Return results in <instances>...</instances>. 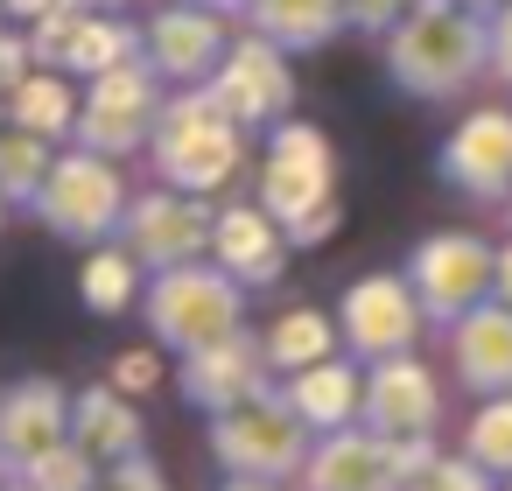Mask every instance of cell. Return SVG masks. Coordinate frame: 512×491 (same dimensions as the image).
Instances as JSON below:
<instances>
[{
  "label": "cell",
  "instance_id": "cell-1",
  "mask_svg": "<svg viewBox=\"0 0 512 491\" xmlns=\"http://www.w3.org/2000/svg\"><path fill=\"white\" fill-rule=\"evenodd\" d=\"M281 232L288 246H323L337 225H344V204H337V148L323 127L309 120H274L267 127V155H260V197H253Z\"/></svg>",
  "mask_w": 512,
  "mask_h": 491
},
{
  "label": "cell",
  "instance_id": "cell-2",
  "mask_svg": "<svg viewBox=\"0 0 512 491\" xmlns=\"http://www.w3.org/2000/svg\"><path fill=\"white\" fill-rule=\"evenodd\" d=\"M386 43V78L407 99H456L484 71V15L456 0H414V8L379 36Z\"/></svg>",
  "mask_w": 512,
  "mask_h": 491
},
{
  "label": "cell",
  "instance_id": "cell-3",
  "mask_svg": "<svg viewBox=\"0 0 512 491\" xmlns=\"http://www.w3.org/2000/svg\"><path fill=\"white\" fill-rule=\"evenodd\" d=\"M148 162H155V183L190 190V197H218V190L246 169V127H239L204 85H183V92L162 106V120H155Z\"/></svg>",
  "mask_w": 512,
  "mask_h": 491
},
{
  "label": "cell",
  "instance_id": "cell-4",
  "mask_svg": "<svg viewBox=\"0 0 512 491\" xmlns=\"http://www.w3.org/2000/svg\"><path fill=\"white\" fill-rule=\"evenodd\" d=\"M246 281H232L211 253L204 260H183V267H162L148 288H141V316L155 330L162 351H204L232 330H246Z\"/></svg>",
  "mask_w": 512,
  "mask_h": 491
},
{
  "label": "cell",
  "instance_id": "cell-5",
  "mask_svg": "<svg viewBox=\"0 0 512 491\" xmlns=\"http://www.w3.org/2000/svg\"><path fill=\"white\" fill-rule=\"evenodd\" d=\"M29 218L43 232H57L64 246H99V239H120V218H127V176L113 155H92V148H57Z\"/></svg>",
  "mask_w": 512,
  "mask_h": 491
},
{
  "label": "cell",
  "instance_id": "cell-6",
  "mask_svg": "<svg viewBox=\"0 0 512 491\" xmlns=\"http://www.w3.org/2000/svg\"><path fill=\"white\" fill-rule=\"evenodd\" d=\"M309 442H316V435H309V421L288 407L281 386H267V393H253V400L211 414V456H218L225 477H274V484H288V477H302Z\"/></svg>",
  "mask_w": 512,
  "mask_h": 491
},
{
  "label": "cell",
  "instance_id": "cell-7",
  "mask_svg": "<svg viewBox=\"0 0 512 491\" xmlns=\"http://www.w3.org/2000/svg\"><path fill=\"white\" fill-rule=\"evenodd\" d=\"M169 92H162V71L148 57H127L99 78H85L78 92V127H71V148H92V155H148L155 141V120H162Z\"/></svg>",
  "mask_w": 512,
  "mask_h": 491
},
{
  "label": "cell",
  "instance_id": "cell-8",
  "mask_svg": "<svg viewBox=\"0 0 512 491\" xmlns=\"http://www.w3.org/2000/svg\"><path fill=\"white\" fill-rule=\"evenodd\" d=\"M435 456V435L421 442H393L379 428H330L309 442V463H302V491H407Z\"/></svg>",
  "mask_w": 512,
  "mask_h": 491
},
{
  "label": "cell",
  "instance_id": "cell-9",
  "mask_svg": "<svg viewBox=\"0 0 512 491\" xmlns=\"http://www.w3.org/2000/svg\"><path fill=\"white\" fill-rule=\"evenodd\" d=\"M211 218H218L211 197H190V190L155 183V190L127 197L120 246H127L148 274H162V267H183V260H204V253H211Z\"/></svg>",
  "mask_w": 512,
  "mask_h": 491
},
{
  "label": "cell",
  "instance_id": "cell-10",
  "mask_svg": "<svg viewBox=\"0 0 512 491\" xmlns=\"http://www.w3.org/2000/svg\"><path fill=\"white\" fill-rule=\"evenodd\" d=\"M491 267H498V253L484 239L435 232V239H421L407 253V288H414V302H421L428 323H456L463 309L491 302Z\"/></svg>",
  "mask_w": 512,
  "mask_h": 491
},
{
  "label": "cell",
  "instance_id": "cell-11",
  "mask_svg": "<svg viewBox=\"0 0 512 491\" xmlns=\"http://www.w3.org/2000/svg\"><path fill=\"white\" fill-rule=\"evenodd\" d=\"M29 43H36V64L64 71V78H99L127 57H141V29L127 15H106V8H50L43 22H29Z\"/></svg>",
  "mask_w": 512,
  "mask_h": 491
},
{
  "label": "cell",
  "instance_id": "cell-12",
  "mask_svg": "<svg viewBox=\"0 0 512 491\" xmlns=\"http://www.w3.org/2000/svg\"><path fill=\"white\" fill-rule=\"evenodd\" d=\"M204 92H211V99L246 127V134H260V127L288 120V106H295L288 50H281V43H267V36H232L225 64L204 78Z\"/></svg>",
  "mask_w": 512,
  "mask_h": 491
},
{
  "label": "cell",
  "instance_id": "cell-13",
  "mask_svg": "<svg viewBox=\"0 0 512 491\" xmlns=\"http://www.w3.org/2000/svg\"><path fill=\"white\" fill-rule=\"evenodd\" d=\"M421 323H428V316H421L407 274H365V281H351L344 302H337V337L351 344L358 365H379V358L414 351Z\"/></svg>",
  "mask_w": 512,
  "mask_h": 491
},
{
  "label": "cell",
  "instance_id": "cell-14",
  "mask_svg": "<svg viewBox=\"0 0 512 491\" xmlns=\"http://www.w3.org/2000/svg\"><path fill=\"white\" fill-rule=\"evenodd\" d=\"M435 176L449 190H463L470 204H505L512 197V113L505 106H477L449 127Z\"/></svg>",
  "mask_w": 512,
  "mask_h": 491
},
{
  "label": "cell",
  "instance_id": "cell-15",
  "mask_svg": "<svg viewBox=\"0 0 512 491\" xmlns=\"http://www.w3.org/2000/svg\"><path fill=\"white\" fill-rule=\"evenodd\" d=\"M232 50V15L197 8V0H169V8L141 29V57L162 71V85H204Z\"/></svg>",
  "mask_w": 512,
  "mask_h": 491
},
{
  "label": "cell",
  "instance_id": "cell-16",
  "mask_svg": "<svg viewBox=\"0 0 512 491\" xmlns=\"http://www.w3.org/2000/svg\"><path fill=\"white\" fill-rule=\"evenodd\" d=\"M358 421L379 428V435H393V442H421V435H435V421H442V386H435V372H428L414 351L379 358V365L365 372Z\"/></svg>",
  "mask_w": 512,
  "mask_h": 491
},
{
  "label": "cell",
  "instance_id": "cell-17",
  "mask_svg": "<svg viewBox=\"0 0 512 491\" xmlns=\"http://www.w3.org/2000/svg\"><path fill=\"white\" fill-rule=\"evenodd\" d=\"M267 372H274V365H267L260 337H253V330H232V337H218V344H204V351H183L176 393H183L197 414H225V407L267 393Z\"/></svg>",
  "mask_w": 512,
  "mask_h": 491
},
{
  "label": "cell",
  "instance_id": "cell-18",
  "mask_svg": "<svg viewBox=\"0 0 512 491\" xmlns=\"http://www.w3.org/2000/svg\"><path fill=\"white\" fill-rule=\"evenodd\" d=\"M71 435V386H57V379H15V386H0V463H8V477L29 463V456H43V449H57Z\"/></svg>",
  "mask_w": 512,
  "mask_h": 491
},
{
  "label": "cell",
  "instance_id": "cell-19",
  "mask_svg": "<svg viewBox=\"0 0 512 491\" xmlns=\"http://www.w3.org/2000/svg\"><path fill=\"white\" fill-rule=\"evenodd\" d=\"M288 232L260 211V204H225L218 218H211V260L232 274V281H246V288H274L281 281V267H288Z\"/></svg>",
  "mask_w": 512,
  "mask_h": 491
},
{
  "label": "cell",
  "instance_id": "cell-20",
  "mask_svg": "<svg viewBox=\"0 0 512 491\" xmlns=\"http://www.w3.org/2000/svg\"><path fill=\"white\" fill-rule=\"evenodd\" d=\"M71 442L106 470V463H127V456L148 449V421H141L134 393H120L113 379H99V386L71 393Z\"/></svg>",
  "mask_w": 512,
  "mask_h": 491
},
{
  "label": "cell",
  "instance_id": "cell-21",
  "mask_svg": "<svg viewBox=\"0 0 512 491\" xmlns=\"http://www.w3.org/2000/svg\"><path fill=\"white\" fill-rule=\"evenodd\" d=\"M449 358L470 393H512V309L477 302L449 323Z\"/></svg>",
  "mask_w": 512,
  "mask_h": 491
},
{
  "label": "cell",
  "instance_id": "cell-22",
  "mask_svg": "<svg viewBox=\"0 0 512 491\" xmlns=\"http://www.w3.org/2000/svg\"><path fill=\"white\" fill-rule=\"evenodd\" d=\"M281 393H288V407L309 421V435H330V428H351V421H358L365 372H358V365H344V358L330 351V358H316V365L288 372V379H281Z\"/></svg>",
  "mask_w": 512,
  "mask_h": 491
},
{
  "label": "cell",
  "instance_id": "cell-23",
  "mask_svg": "<svg viewBox=\"0 0 512 491\" xmlns=\"http://www.w3.org/2000/svg\"><path fill=\"white\" fill-rule=\"evenodd\" d=\"M246 29L281 50H323L344 29V0H246Z\"/></svg>",
  "mask_w": 512,
  "mask_h": 491
},
{
  "label": "cell",
  "instance_id": "cell-24",
  "mask_svg": "<svg viewBox=\"0 0 512 491\" xmlns=\"http://www.w3.org/2000/svg\"><path fill=\"white\" fill-rule=\"evenodd\" d=\"M141 260L120 246V239H99V246H85V267H78V302L92 309V316H127L134 302H141Z\"/></svg>",
  "mask_w": 512,
  "mask_h": 491
},
{
  "label": "cell",
  "instance_id": "cell-25",
  "mask_svg": "<svg viewBox=\"0 0 512 491\" xmlns=\"http://www.w3.org/2000/svg\"><path fill=\"white\" fill-rule=\"evenodd\" d=\"M8 120L15 127H29V134H50V141H71V127H78V92H71V78L64 71H50V64H36L8 99Z\"/></svg>",
  "mask_w": 512,
  "mask_h": 491
},
{
  "label": "cell",
  "instance_id": "cell-26",
  "mask_svg": "<svg viewBox=\"0 0 512 491\" xmlns=\"http://www.w3.org/2000/svg\"><path fill=\"white\" fill-rule=\"evenodd\" d=\"M260 351H267V365L288 379V372H302V365H316V358L337 351V316H323V309H288V316H274V323L260 330Z\"/></svg>",
  "mask_w": 512,
  "mask_h": 491
},
{
  "label": "cell",
  "instance_id": "cell-27",
  "mask_svg": "<svg viewBox=\"0 0 512 491\" xmlns=\"http://www.w3.org/2000/svg\"><path fill=\"white\" fill-rule=\"evenodd\" d=\"M57 148H64V141L29 134V127H15V120L0 127V197H8L15 211H29V204H36V190H43V176H50Z\"/></svg>",
  "mask_w": 512,
  "mask_h": 491
},
{
  "label": "cell",
  "instance_id": "cell-28",
  "mask_svg": "<svg viewBox=\"0 0 512 491\" xmlns=\"http://www.w3.org/2000/svg\"><path fill=\"white\" fill-rule=\"evenodd\" d=\"M463 456H477L491 477H512V393H484V407L463 428Z\"/></svg>",
  "mask_w": 512,
  "mask_h": 491
},
{
  "label": "cell",
  "instance_id": "cell-29",
  "mask_svg": "<svg viewBox=\"0 0 512 491\" xmlns=\"http://www.w3.org/2000/svg\"><path fill=\"white\" fill-rule=\"evenodd\" d=\"M15 484H22V491H92V484H99V463H92V456L64 435L57 449L29 456V463L15 470Z\"/></svg>",
  "mask_w": 512,
  "mask_h": 491
},
{
  "label": "cell",
  "instance_id": "cell-30",
  "mask_svg": "<svg viewBox=\"0 0 512 491\" xmlns=\"http://www.w3.org/2000/svg\"><path fill=\"white\" fill-rule=\"evenodd\" d=\"M407 491H498V484H491V470L477 456H428V470Z\"/></svg>",
  "mask_w": 512,
  "mask_h": 491
},
{
  "label": "cell",
  "instance_id": "cell-31",
  "mask_svg": "<svg viewBox=\"0 0 512 491\" xmlns=\"http://www.w3.org/2000/svg\"><path fill=\"white\" fill-rule=\"evenodd\" d=\"M106 379L120 386V393H134V400H148L169 372H162V358H155V344H134V351H120L113 365H106Z\"/></svg>",
  "mask_w": 512,
  "mask_h": 491
},
{
  "label": "cell",
  "instance_id": "cell-32",
  "mask_svg": "<svg viewBox=\"0 0 512 491\" xmlns=\"http://www.w3.org/2000/svg\"><path fill=\"white\" fill-rule=\"evenodd\" d=\"M29 71H36V43H29V29L0 15V99H8Z\"/></svg>",
  "mask_w": 512,
  "mask_h": 491
},
{
  "label": "cell",
  "instance_id": "cell-33",
  "mask_svg": "<svg viewBox=\"0 0 512 491\" xmlns=\"http://www.w3.org/2000/svg\"><path fill=\"white\" fill-rule=\"evenodd\" d=\"M92 491H169V477H162V463L141 449V456H127V463H106Z\"/></svg>",
  "mask_w": 512,
  "mask_h": 491
},
{
  "label": "cell",
  "instance_id": "cell-34",
  "mask_svg": "<svg viewBox=\"0 0 512 491\" xmlns=\"http://www.w3.org/2000/svg\"><path fill=\"white\" fill-rule=\"evenodd\" d=\"M484 71L498 78V85H512V0H498V8L484 15Z\"/></svg>",
  "mask_w": 512,
  "mask_h": 491
},
{
  "label": "cell",
  "instance_id": "cell-35",
  "mask_svg": "<svg viewBox=\"0 0 512 491\" xmlns=\"http://www.w3.org/2000/svg\"><path fill=\"white\" fill-rule=\"evenodd\" d=\"M414 0H344V29H365V36H386Z\"/></svg>",
  "mask_w": 512,
  "mask_h": 491
},
{
  "label": "cell",
  "instance_id": "cell-36",
  "mask_svg": "<svg viewBox=\"0 0 512 491\" xmlns=\"http://www.w3.org/2000/svg\"><path fill=\"white\" fill-rule=\"evenodd\" d=\"M50 8H64V0H0V15H8V22H22V29H29V22H43Z\"/></svg>",
  "mask_w": 512,
  "mask_h": 491
},
{
  "label": "cell",
  "instance_id": "cell-37",
  "mask_svg": "<svg viewBox=\"0 0 512 491\" xmlns=\"http://www.w3.org/2000/svg\"><path fill=\"white\" fill-rule=\"evenodd\" d=\"M491 302L512 309V246H498V267H491Z\"/></svg>",
  "mask_w": 512,
  "mask_h": 491
},
{
  "label": "cell",
  "instance_id": "cell-38",
  "mask_svg": "<svg viewBox=\"0 0 512 491\" xmlns=\"http://www.w3.org/2000/svg\"><path fill=\"white\" fill-rule=\"evenodd\" d=\"M218 491H281V484H274V477H225Z\"/></svg>",
  "mask_w": 512,
  "mask_h": 491
},
{
  "label": "cell",
  "instance_id": "cell-39",
  "mask_svg": "<svg viewBox=\"0 0 512 491\" xmlns=\"http://www.w3.org/2000/svg\"><path fill=\"white\" fill-rule=\"evenodd\" d=\"M197 8H218V15H246V0H197Z\"/></svg>",
  "mask_w": 512,
  "mask_h": 491
},
{
  "label": "cell",
  "instance_id": "cell-40",
  "mask_svg": "<svg viewBox=\"0 0 512 491\" xmlns=\"http://www.w3.org/2000/svg\"><path fill=\"white\" fill-rule=\"evenodd\" d=\"M71 8H106V15H120V8H127V0H71Z\"/></svg>",
  "mask_w": 512,
  "mask_h": 491
},
{
  "label": "cell",
  "instance_id": "cell-41",
  "mask_svg": "<svg viewBox=\"0 0 512 491\" xmlns=\"http://www.w3.org/2000/svg\"><path fill=\"white\" fill-rule=\"evenodd\" d=\"M456 8H477V15H491V8H498V0H456Z\"/></svg>",
  "mask_w": 512,
  "mask_h": 491
},
{
  "label": "cell",
  "instance_id": "cell-42",
  "mask_svg": "<svg viewBox=\"0 0 512 491\" xmlns=\"http://www.w3.org/2000/svg\"><path fill=\"white\" fill-rule=\"evenodd\" d=\"M8 218H15V204H8V197H0V232H8Z\"/></svg>",
  "mask_w": 512,
  "mask_h": 491
},
{
  "label": "cell",
  "instance_id": "cell-43",
  "mask_svg": "<svg viewBox=\"0 0 512 491\" xmlns=\"http://www.w3.org/2000/svg\"><path fill=\"white\" fill-rule=\"evenodd\" d=\"M8 484H15V477H8V463H0V491H8Z\"/></svg>",
  "mask_w": 512,
  "mask_h": 491
},
{
  "label": "cell",
  "instance_id": "cell-44",
  "mask_svg": "<svg viewBox=\"0 0 512 491\" xmlns=\"http://www.w3.org/2000/svg\"><path fill=\"white\" fill-rule=\"evenodd\" d=\"M0 127H8V106H0Z\"/></svg>",
  "mask_w": 512,
  "mask_h": 491
},
{
  "label": "cell",
  "instance_id": "cell-45",
  "mask_svg": "<svg viewBox=\"0 0 512 491\" xmlns=\"http://www.w3.org/2000/svg\"><path fill=\"white\" fill-rule=\"evenodd\" d=\"M505 218H512V197H505Z\"/></svg>",
  "mask_w": 512,
  "mask_h": 491
},
{
  "label": "cell",
  "instance_id": "cell-46",
  "mask_svg": "<svg viewBox=\"0 0 512 491\" xmlns=\"http://www.w3.org/2000/svg\"><path fill=\"white\" fill-rule=\"evenodd\" d=\"M8 491H22V484H8Z\"/></svg>",
  "mask_w": 512,
  "mask_h": 491
},
{
  "label": "cell",
  "instance_id": "cell-47",
  "mask_svg": "<svg viewBox=\"0 0 512 491\" xmlns=\"http://www.w3.org/2000/svg\"><path fill=\"white\" fill-rule=\"evenodd\" d=\"M505 491H512V484H505Z\"/></svg>",
  "mask_w": 512,
  "mask_h": 491
}]
</instances>
